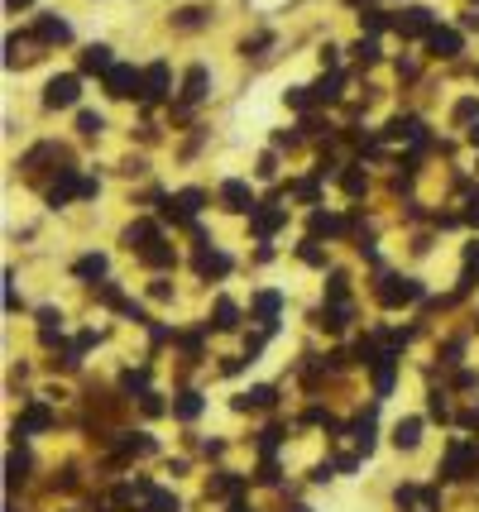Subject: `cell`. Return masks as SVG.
Masks as SVG:
<instances>
[{"label":"cell","instance_id":"1","mask_svg":"<svg viewBox=\"0 0 479 512\" xmlns=\"http://www.w3.org/2000/svg\"><path fill=\"white\" fill-rule=\"evenodd\" d=\"M125 249L135 254L139 264H149V268H173V245L163 240V230L154 221H135V225H125Z\"/></svg>","mask_w":479,"mask_h":512},{"label":"cell","instance_id":"2","mask_svg":"<svg viewBox=\"0 0 479 512\" xmlns=\"http://www.w3.org/2000/svg\"><path fill=\"white\" fill-rule=\"evenodd\" d=\"M470 474H479V446L460 436V441H451L446 460H441V479H470Z\"/></svg>","mask_w":479,"mask_h":512},{"label":"cell","instance_id":"3","mask_svg":"<svg viewBox=\"0 0 479 512\" xmlns=\"http://www.w3.org/2000/svg\"><path fill=\"white\" fill-rule=\"evenodd\" d=\"M374 292H379V302H384V307H408V302H417V297H422V283H417V278H398V273H384Z\"/></svg>","mask_w":479,"mask_h":512},{"label":"cell","instance_id":"4","mask_svg":"<svg viewBox=\"0 0 479 512\" xmlns=\"http://www.w3.org/2000/svg\"><path fill=\"white\" fill-rule=\"evenodd\" d=\"M77 91H82V77H77V72H63V77H53L44 87V106L48 111H68V106H77Z\"/></svg>","mask_w":479,"mask_h":512},{"label":"cell","instance_id":"5","mask_svg":"<svg viewBox=\"0 0 479 512\" xmlns=\"http://www.w3.org/2000/svg\"><path fill=\"white\" fill-rule=\"evenodd\" d=\"M393 29H398L403 39H422V34H432L436 29V15L427 10V5H408V10H398Z\"/></svg>","mask_w":479,"mask_h":512},{"label":"cell","instance_id":"6","mask_svg":"<svg viewBox=\"0 0 479 512\" xmlns=\"http://www.w3.org/2000/svg\"><path fill=\"white\" fill-rule=\"evenodd\" d=\"M202 192H197V187H187V192H178V197H168L163 201V216H168V221H178V225H192L197 221V211H202Z\"/></svg>","mask_w":479,"mask_h":512},{"label":"cell","instance_id":"7","mask_svg":"<svg viewBox=\"0 0 479 512\" xmlns=\"http://www.w3.org/2000/svg\"><path fill=\"white\" fill-rule=\"evenodd\" d=\"M72 197H96V178H77V173H63V178L48 187V201L53 206H63V201H72Z\"/></svg>","mask_w":479,"mask_h":512},{"label":"cell","instance_id":"8","mask_svg":"<svg viewBox=\"0 0 479 512\" xmlns=\"http://www.w3.org/2000/svg\"><path fill=\"white\" fill-rule=\"evenodd\" d=\"M139 512H183V503H178V493L159 489V484H149V479H139Z\"/></svg>","mask_w":479,"mask_h":512},{"label":"cell","instance_id":"9","mask_svg":"<svg viewBox=\"0 0 479 512\" xmlns=\"http://www.w3.org/2000/svg\"><path fill=\"white\" fill-rule=\"evenodd\" d=\"M139 82H144V72H135L130 63H115L106 72V91H111L115 101H125V96H139Z\"/></svg>","mask_w":479,"mask_h":512},{"label":"cell","instance_id":"10","mask_svg":"<svg viewBox=\"0 0 479 512\" xmlns=\"http://www.w3.org/2000/svg\"><path fill=\"white\" fill-rule=\"evenodd\" d=\"M163 96H168V63H149L144 67V82H139V101L154 106Z\"/></svg>","mask_w":479,"mask_h":512},{"label":"cell","instance_id":"11","mask_svg":"<svg viewBox=\"0 0 479 512\" xmlns=\"http://www.w3.org/2000/svg\"><path fill=\"white\" fill-rule=\"evenodd\" d=\"M39 39L34 34H10V44H5V67H29L39 58Z\"/></svg>","mask_w":479,"mask_h":512},{"label":"cell","instance_id":"12","mask_svg":"<svg viewBox=\"0 0 479 512\" xmlns=\"http://www.w3.org/2000/svg\"><path fill=\"white\" fill-rule=\"evenodd\" d=\"M250 225H254V235H259V240H269L278 225H288V206H274V201H269V206H254Z\"/></svg>","mask_w":479,"mask_h":512},{"label":"cell","instance_id":"13","mask_svg":"<svg viewBox=\"0 0 479 512\" xmlns=\"http://www.w3.org/2000/svg\"><path fill=\"white\" fill-rule=\"evenodd\" d=\"M34 39L44 48H58V44H68L72 39V29L68 20H58V15H39V24H34Z\"/></svg>","mask_w":479,"mask_h":512},{"label":"cell","instance_id":"14","mask_svg":"<svg viewBox=\"0 0 479 512\" xmlns=\"http://www.w3.org/2000/svg\"><path fill=\"white\" fill-rule=\"evenodd\" d=\"M206 67L197 63V67H187V77H183V101H178V111H192L197 101H206Z\"/></svg>","mask_w":479,"mask_h":512},{"label":"cell","instance_id":"15","mask_svg":"<svg viewBox=\"0 0 479 512\" xmlns=\"http://www.w3.org/2000/svg\"><path fill=\"white\" fill-rule=\"evenodd\" d=\"M398 498V508L403 512H436V489H417V484H403V489L393 493Z\"/></svg>","mask_w":479,"mask_h":512},{"label":"cell","instance_id":"16","mask_svg":"<svg viewBox=\"0 0 479 512\" xmlns=\"http://www.w3.org/2000/svg\"><path fill=\"white\" fill-rule=\"evenodd\" d=\"M48 426H53V412L44 402H29L20 412V422H15V436H34V431H48Z\"/></svg>","mask_w":479,"mask_h":512},{"label":"cell","instance_id":"17","mask_svg":"<svg viewBox=\"0 0 479 512\" xmlns=\"http://www.w3.org/2000/svg\"><path fill=\"white\" fill-rule=\"evenodd\" d=\"M221 201H226L230 211H254V206H259V201H254V192H250V182H240V178L221 182Z\"/></svg>","mask_w":479,"mask_h":512},{"label":"cell","instance_id":"18","mask_svg":"<svg viewBox=\"0 0 479 512\" xmlns=\"http://www.w3.org/2000/svg\"><path fill=\"white\" fill-rule=\"evenodd\" d=\"M197 273L202 278H226L230 254H221V249H211V245H197Z\"/></svg>","mask_w":479,"mask_h":512},{"label":"cell","instance_id":"19","mask_svg":"<svg viewBox=\"0 0 479 512\" xmlns=\"http://www.w3.org/2000/svg\"><path fill=\"white\" fill-rule=\"evenodd\" d=\"M427 48H432L436 58H456V53H460V34H456V29H432V34H427Z\"/></svg>","mask_w":479,"mask_h":512},{"label":"cell","instance_id":"20","mask_svg":"<svg viewBox=\"0 0 479 512\" xmlns=\"http://www.w3.org/2000/svg\"><path fill=\"white\" fill-rule=\"evenodd\" d=\"M245 489V479L240 474H230V469H216V479L206 484V498H230V493Z\"/></svg>","mask_w":479,"mask_h":512},{"label":"cell","instance_id":"21","mask_svg":"<svg viewBox=\"0 0 479 512\" xmlns=\"http://www.w3.org/2000/svg\"><path fill=\"white\" fill-rule=\"evenodd\" d=\"M422 441V417H403V422L393 426V446L398 450H412Z\"/></svg>","mask_w":479,"mask_h":512},{"label":"cell","instance_id":"22","mask_svg":"<svg viewBox=\"0 0 479 512\" xmlns=\"http://www.w3.org/2000/svg\"><path fill=\"white\" fill-rule=\"evenodd\" d=\"M278 312H283V297H278V292H259V297H254V316H259L269 331H274Z\"/></svg>","mask_w":479,"mask_h":512},{"label":"cell","instance_id":"23","mask_svg":"<svg viewBox=\"0 0 479 512\" xmlns=\"http://www.w3.org/2000/svg\"><path fill=\"white\" fill-rule=\"evenodd\" d=\"M111 67H115V58H111V48L106 44H92L87 53H82V72H101V77H106Z\"/></svg>","mask_w":479,"mask_h":512},{"label":"cell","instance_id":"24","mask_svg":"<svg viewBox=\"0 0 479 512\" xmlns=\"http://www.w3.org/2000/svg\"><path fill=\"white\" fill-rule=\"evenodd\" d=\"M274 402H278V393L269 388V383H259V388H250V393H240L235 407H240V412H250V407H274Z\"/></svg>","mask_w":479,"mask_h":512},{"label":"cell","instance_id":"25","mask_svg":"<svg viewBox=\"0 0 479 512\" xmlns=\"http://www.w3.org/2000/svg\"><path fill=\"white\" fill-rule=\"evenodd\" d=\"M388 139H422V120L417 115H398V120H388Z\"/></svg>","mask_w":479,"mask_h":512},{"label":"cell","instance_id":"26","mask_svg":"<svg viewBox=\"0 0 479 512\" xmlns=\"http://www.w3.org/2000/svg\"><path fill=\"white\" fill-rule=\"evenodd\" d=\"M39 340H44V345L63 340V316L53 312V307H44V312H39Z\"/></svg>","mask_w":479,"mask_h":512},{"label":"cell","instance_id":"27","mask_svg":"<svg viewBox=\"0 0 479 512\" xmlns=\"http://www.w3.org/2000/svg\"><path fill=\"white\" fill-rule=\"evenodd\" d=\"M235 302H230V297H216V307H211V326H216V331H235Z\"/></svg>","mask_w":479,"mask_h":512},{"label":"cell","instance_id":"28","mask_svg":"<svg viewBox=\"0 0 479 512\" xmlns=\"http://www.w3.org/2000/svg\"><path fill=\"white\" fill-rule=\"evenodd\" d=\"M345 230V221H336V216H326V211H312V240H331V235H341Z\"/></svg>","mask_w":479,"mask_h":512},{"label":"cell","instance_id":"29","mask_svg":"<svg viewBox=\"0 0 479 512\" xmlns=\"http://www.w3.org/2000/svg\"><path fill=\"white\" fill-rule=\"evenodd\" d=\"M393 359H398V355L388 350V355L379 359V364H374V393H379V398H384L388 388H393Z\"/></svg>","mask_w":479,"mask_h":512},{"label":"cell","instance_id":"30","mask_svg":"<svg viewBox=\"0 0 479 512\" xmlns=\"http://www.w3.org/2000/svg\"><path fill=\"white\" fill-rule=\"evenodd\" d=\"M341 72H331V77H321L317 87H312V101H336V96H341Z\"/></svg>","mask_w":479,"mask_h":512},{"label":"cell","instance_id":"31","mask_svg":"<svg viewBox=\"0 0 479 512\" xmlns=\"http://www.w3.org/2000/svg\"><path fill=\"white\" fill-rule=\"evenodd\" d=\"M173 412H178L183 422H192V417H202V393H178V402H173Z\"/></svg>","mask_w":479,"mask_h":512},{"label":"cell","instance_id":"32","mask_svg":"<svg viewBox=\"0 0 479 512\" xmlns=\"http://www.w3.org/2000/svg\"><path fill=\"white\" fill-rule=\"evenodd\" d=\"M173 24H178V29H202L206 10H202V5H187V10H178V15H173Z\"/></svg>","mask_w":479,"mask_h":512},{"label":"cell","instance_id":"33","mask_svg":"<svg viewBox=\"0 0 479 512\" xmlns=\"http://www.w3.org/2000/svg\"><path fill=\"white\" fill-rule=\"evenodd\" d=\"M106 273V254H87V259H77V278H101Z\"/></svg>","mask_w":479,"mask_h":512},{"label":"cell","instance_id":"34","mask_svg":"<svg viewBox=\"0 0 479 512\" xmlns=\"http://www.w3.org/2000/svg\"><path fill=\"white\" fill-rule=\"evenodd\" d=\"M341 182H345V192H350V197H365V187H369V178L360 173V168H350V173H341Z\"/></svg>","mask_w":479,"mask_h":512},{"label":"cell","instance_id":"35","mask_svg":"<svg viewBox=\"0 0 479 512\" xmlns=\"http://www.w3.org/2000/svg\"><path fill=\"white\" fill-rule=\"evenodd\" d=\"M125 388L144 398V393H149V369H130V374H125Z\"/></svg>","mask_w":479,"mask_h":512},{"label":"cell","instance_id":"36","mask_svg":"<svg viewBox=\"0 0 479 512\" xmlns=\"http://www.w3.org/2000/svg\"><path fill=\"white\" fill-rule=\"evenodd\" d=\"M10 489H15V484H24V474H29V455H10Z\"/></svg>","mask_w":479,"mask_h":512},{"label":"cell","instance_id":"37","mask_svg":"<svg viewBox=\"0 0 479 512\" xmlns=\"http://www.w3.org/2000/svg\"><path fill=\"white\" fill-rule=\"evenodd\" d=\"M77 130H82V134H101V130H106V120H101L96 111H82V115H77Z\"/></svg>","mask_w":479,"mask_h":512},{"label":"cell","instance_id":"38","mask_svg":"<svg viewBox=\"0 0 479 512\" xmlns=\"http://www.w3.org/2000/svg\"><path fill=\"white\" fill-rule=\"evenodd\" d=\"M360 24H365L369 39H374V34H379V29H388L393 20H384V10H365V15H360Z\"/></svg>","mask_w":479,"mask_h":512},{"label":"cell","instance_id":"39","mask_svg":"<svg viewBox=\"0 0 479 512\" xmlns=\"http://www.w3.org/2000/svg\"><path fill=\"white\" fill-rule=\"evenodd\" d=\"M355 58H360V63H374V58H379V44H374V39H360V44H355Z\"/></svg>","mask_w":479,"mask_h":512},{"label":"cell","instance_id":"40","mask_svg":"<svg viewBox=\"0 0 479 512\" xmlns=\"http://www.w3.org/2000/svg\"><path fill=\"white\" fill-rule=\"evenodd\" d=\"M432 417H436V422H451V407H446V393H432Z\"/></svg>","mask_w":479,"mask_h":512},{"label":"cell","instance_id":"41","mask_svg":"<svg viewBox=\"0 0 479 512\" xmlns=\"http://www.w3.org/2000/svg\"><path fill=\"white\" fill-rule=\"evenodd\" d=\"M456 120L465 125V120H479V101H460L456 106Z\"/></svg>","mask_w":479,"mask_h":512},{"label":"cell","instance_id":"42","mask_svg":"<svg viewBox=\"0 0 479 512\" xmlns=\"http://www.w3.org/2000/svg\"><path fill=\"white\" fill-rule=\"evenodd\" d=\"M297 254H302V259H307V264H326V259H321V249H317V240H307V245H302V249H297Z\"/></svg>","mask_w":479,"mask_h":512},{"label":"cell","instance_id":"43","mask_svg":"<svg viewBox=\"0 0 479 512\" xmlns=\"http://www.w3.org/2000/svg\"><path fill=\"white\" fill-rule=\"evenodd\" d=\"M460 350H465V340H446V350H441V364H460Z\"/></svg>","mask_w":479,"mask_h":512},{"label":"cell","instance_id":"44","mask_svg":"<svg viewBox=\"0 0 479 512\" xmlns=\"http://www.w3.org/2000/svg\"><path fill=\"white\" fill-rule=\"evenodd\" d=\"M254 479H259V484H278V465H274V460H264V465H259V474H254Z\"/></svg>","mask_w":479,"mask_h":512},{"label":"cell","instance_id":"45","mask_svg":"<svg viewBox=\"0 0 479 512\" xmlns=\"http://www.w3.org/2000/svg\"><path fill=\"white\" fill-rule=\"evenodd\" d=\"M278 436H283V431H278V426H269V431H264V436H259V450H264V455H269V450L278 446Z\"/></svg>","mask_w":479,"mask_h":512},{"label":"cell","instance_id":"46","mask_svg":"<svg viewBox=\"0 0 479 512\" xmlns=\"http://www.w3.org/2000/svg\"><path fill=\"white\" fill-rule=\"evenodd\" d=\"M274 173H278V168H274V154H264V158H259V178H274Z\"/></svg>","mask_w":479,"mask_h":512},{"label":"cell","instance_id":"47","mask_svg":"<svg viewBox=\"0 0 479 512\" xmlns=\"http://www.w3.org/2000/svg\"><path fill=\"white\" fill-rule=\"evenodd\" d=\"M297 197H302V201H317V182H297Z\"/></svg>","mask_w":479,"mask_h":512},{"label":"cell","instance_id":"48","mask_svg":"<svg viewBox=\"0 0 479 512\" xmlns=\"http://www.w3.org/2000/svg\"><path fill=\"white\" fill-rule=\"evenodd\" d=\"M149 292H154V302H168V297H173V288H168L163 278H159V283H154V288H149Z\"/></svg>","mask_w":479,"mask_h":512},{"label":"cell","instance_id":"49","mask_svg":"<svg viewBox=\"0 0 479 512\" xmlns=\"http://www.w3.org/2000/svg\"><path fill=\"white\" fill-rule=\"evenodd\" d=\"M465 221H470V225H479V192H475V197H470V206H465Z\"/></svg>","mask_w":479,"mask_h":512},{"label":"cell","instance_id":"50","mask_svg":"<svg viewBox=\"0 0 479 512\" xmlns=\"http://www.w3.org/2000/svg\"><path fill=\"white\" fill-rule=\"evenodd\" d=\"M460 426H479V407H470V412L460 417Z\"/></svg>","mask_w":479,"mask_h":512},{"label":"cell","instance_id":"51","mask_svg":"<svg viewBox=\"0 0 479 512\" xmlns=\"http://www.w3.org/2000/svg\"><path fill=\"white\" fill-rule=\"evenodd\" d=\"M5 5H10V10H24V5H29V0H5Z\"/></svg>","mask_w":479,"mask_h":512},{"label":"cell","instance_id":"52","mask_svg":"<svg viewBox=\"0 0 479 512\" xmlns=\"http://www.w3.org/2000/svg\"><path fill=\"white\" fill-rule=\"evenodd\" d=\"M230 512H254V508H245V503H230Z\"/></svg>","mask_w":479,"mask_h":512},{"label":"cell","instance_id":"53","mask_svg":"<svg viewBox=\"0 0 479 512\" xmlns=\"http://www.w3.org/2000/svg\"><path fill=\"white\" fill-rule=\"evenodd\" d=\"M470 144H475V149H479V125H475V130H470Z\"/></svg>","mask_w":479,"mask_h":512},{"label":"cell","instance_id":"54","mask_svg":"<svg viewBox=\"0 0 479 512\" xmlns=\"http://www.w3.org/2000/svg\"><path fill=\"white\" fill-rule=\"evenodd\" d=\"M350 5H360V0H350Z\"/></svg>","mask_w":479,"mask_h":512}]
</instances>
